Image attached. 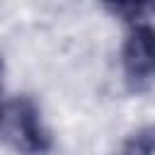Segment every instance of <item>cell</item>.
Returning <instances> with one entry per match:
<instances>
[{
  "label": "cell",
  "instance_id": "cell-1",
  "mask_svg": "<svg viewBox=\"0 0 155 155\" xmlns=\"http://www.w3.org/2000/svg\"><path fill=\"white\" fill-rule=\"evenodd\" d=\"M2 128L5 138L15 150L24 155H44L51 148V133L44 126L41 111L29 97H17L7 107H2Z\"/></svg>",
  "mask_w": 155,
  "mask_h": 155
},
{
  "label": "cell",
  "instance_id": "cell-2",
  "mask_svg": "<svg viewBox=\"0 0 155 155\" xmlns=\"http://www.w3.org/2000/svg\"><path fill=\"white\" fill-rule=\"evenodd\" d=\"M124 78L131 92L145 94L153 87L155 78V39L153 27H136L128 31V39L121 51Z\"/></svg>",
  "mask_w": 155,
  "mask_h": 155
},
{
  "label": "cell",
  "instance_id": "cell-3",
  "mask_svg": "<svg viewBox=\"0 0 155 155\" xmlns=\"http://www.w3.org/2000/svg\"><path fill=\"white\" fill-rule=\"evenodd\" d=\"M107 10L121 17L131 29L150 27V19H153V2H116V5H107Z\"/></svg>",
  "mask_w": 155,
  "mask_h": 155
},
{
  "label": "cell",
  "instance_id": "cell-4",
  "mask_svg": "<svg viewBox=\"0 0 155 155\" xmlns=\"http://www.w3.org/2000/svg\"><path fill=\"white\" fill-rule=\"evenodd\" d=\"M124 155H153V128L145 126V128L136 131V133L126 140Z\"/></svg>",
  "mask_w": 155,
  "mask_h": 155
},
{
  "label": "cell",
  "instance_id": "cell-5",
  "mask_svg": "<svg viewBox=\"0 0 155 155\" xmlns=\"http://www.w3.org/2000/svg\"><path fill=\"white\" fill-rule=\"evenodd\" d=\"M0 97H2V61H0ZM0 116H2V99H0Z\"/></svg>",
  "mask_w": 155,
  "mask_h": 155
}]
</instances>
